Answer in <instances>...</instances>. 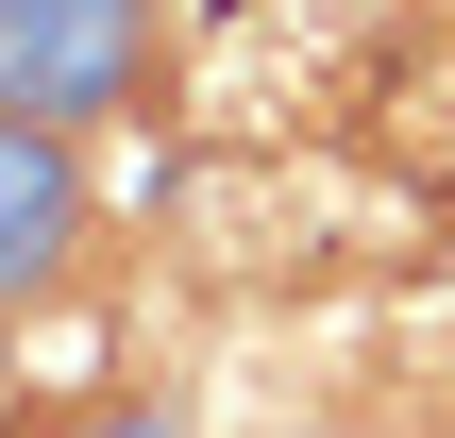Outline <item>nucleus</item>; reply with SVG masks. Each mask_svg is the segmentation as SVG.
<instances>
[{"mask_svg":"<svg viewBox=\"0 0 455 438\" xmlns=\"http://www.w3.org/2000/svg\"><path fill=\"white\" fill-rule=\"evenodd\" d=\"M152 84V0H0V118H118Z\"/></svg>","mask_w":455,"mask_h":438,"instance_id":"obj_1","label":"nucleus"},{"mask_svg":"<svg viewBox=\"0 0 455 438\" xmlns=\"http://www.w3.org/2000/svg\"><path fill=\"white\" fill-rule=\"evenodd\" d=\"M84 219H101V203H84V152H68L51 118H0V321L84 270Z\"/></svg>","mask_w":455,"mask_h":438,"instance_id":"obj_2","label":"nucleus"},{"mask_svg":"<svg viewBox=\"0 0 455 438\" xmlns=\"http://www.w3.org/2000/svg\"><path fill=\"white\" fill-rule=\"evenodd\" d=\"M68 438H169V422H152V405H101V422H68Z\"/></svg>","mask_w":455,"mask_h":438,"instance_id":"obj_4","label":"nucleus"},{"mask_svg":"<svg viewBox=\"0 0 455 438\" xmlns=\"http://www.w3.org/2000/svg\"><path fill=\"white\" fill-rule=\"evenodd\" d=\"M287 438H455V422H287Z\"/></svg>","mask_w":455,"mask_h":438,"instance_id":"obj_3","label":"nucleus"}]
</instances>
